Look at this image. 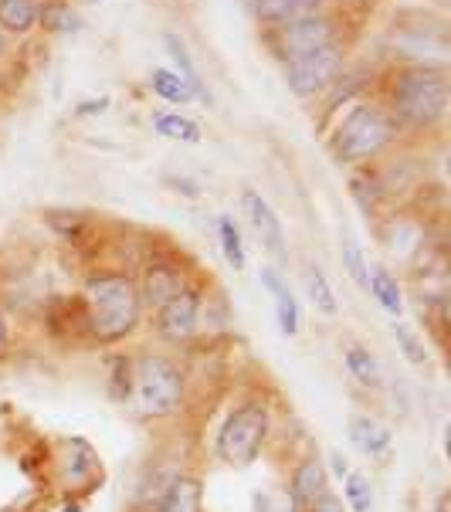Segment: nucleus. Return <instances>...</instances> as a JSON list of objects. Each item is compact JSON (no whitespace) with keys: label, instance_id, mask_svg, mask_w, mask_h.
<instances>
[{"label":"nucleus","instance_id":"obj_1","mask_svg":"<svg viewBox=\"0 0 451 512\" xmlns=\"http://www.w3.org/2000/svg\"><path fill=\"white\" fill-rule=\"evenodd\" d=\"M451 102L448 72L431 62L390 68L384 78V109L401 129H435L445 123Z\"/></svg>","mask_w":451,"mask_h":512},{"label":"nucleus","instance_id":"obj_2","mask_svg":"<svg viewBox=\"0 0 451 512\" xmlns=\"http://www.w3.org/2000/svg\"><path fill=\"white\" fill-rule=\"evenodd\" d=\"M143 295L126 275H92L85 282V312L89 329L99 343H119L140 323Z\"/></svg>","mask_w":451,"mask_h":512},{"label":"nucleus","instance_id":"obj_3","mask_svg":"<svg viewBox=\"0 0 451 512\" xmlns=\"http://www.w3.org/2000/svg\"><path fill=\"white\" fill-rule=\"evenodd\" d=\"M401 136V126L394 123V116L377 106V102H357L336 126L329 150L340 163H370L377 156H384L390 146Z\"/></svg>","mask_w":451,"mask_h":512},{"label":"nucleus","instance_id":"obj_4","mask_svg":"<svg viewBox=\"0 0 451 512\" xmlns=\"http://www.w3.org/2000/svg\"><path fill=\"white\" fill-rule=\"evenodd\" d=\"M126 401L140 418H170L184 404V373L167 357L126 363Z\"/></svg>","mask_w":451,"mask_h":512},{"label":"nucleus","instance_id":"obj_5","mask_svg":"<svg viewBox=\"0 0 451 512\" xmlns=\"http://www.w3.org/2000/svg\"><path fill=\"white\" fill-rule=\"evenodd\" d=\"M333 41H346L340 17L333 11H319V14L299 17V21L279 24V28H265V45L272 48V55L279 58L282 65L296 62L302 55H312V51L333 45Z\"/></svg>","mask_w":451,"mask_h":512},{"label":"nucleus","instance_id":"obj_6","mask_svg":"<svg viewBox=\"0 0 451 512\" xmlns=\"http://www.w3.org/2000/svg\"><path fill=\"white\" fill-rule=\"evenodd\" d=\"M268 438V407L251 401L241 404L238 411L224 421L218 435V458L231 468H248L258 458Z\"/></svg>","mask_w":451,"mask_h":512},{"label":"nucleus","instance_id":"obj_7","mask_svg":"<svg viewBox=\"0 0 451 512\" xmlns=\"http://www.w3.org/2000/svg\"><path fill=\"white\" fill-rule=\"evenodd\" d=\"M346 58H350V45H346V41H333V45L312 51V55H302L296 62L282 65L285 85H289V92L299 95V99L323 95L326 89H333V85L340 82Z\"/></svg>","mask_w":451,"mask_h":512},{"label":"nucleus","instance_id":"obj_8","mask_svg":"<svg viewBox=\"0 0 451 512\" xmlns=\"http://www.w3.org/2000/svg\"><path fill=\"white\" fill-rule=\"evenodd\" d=\"M241 211L248 214L251 228H255V234L262 238V245L268 255L275 258L279 265H289V245H285V228L279 221V214L272 211V204L265 201L258 190L245 187L241 190Z\"/></svg>","mask_w":451,"mask_h":512},{"label":"nucleus","instance_id":"obj_9","mask_svg":"<svg viewBox=\"0 0 451 512\" xmlns=\"http://www.w3.org/2000/svg\"><path fill=\"white\" fill-rule=\"evenodd\" d=\"M197 316H201V295L194 289H180L173 299H167L156 312V333L170 343H184L194 336Z\"/></svg>","mask_w":451,"mask_h":512},{"label":"nucleus","instance_id":"obj_10","mask_svg":"<svg viewBox=\"0 0 451 512\" xmlns=\"http://www.w3.org/2000/svg\"><path fill=\"white\" fill-rule=\"evenodd\" d=\"M319 11H326V0H251V14L262 28H279Z\"/></svg>","mask_w":451,"mask_h":512},{"label":"nucleus","instance_id":"obj_11","mask_svg":"<svg viewBox=\"0 0 451 512\" xmlns=\"http://www.w3.org/2000/svg\"><path fill=\"white\" fill-rule=\"evenodd\" d=\"M262 285L268 292H272L275 299V319H279V333L282 336H296L299 333V302L292 289L285 285V279L279 275V268L275 265H265L262 268Z\"/></svg>","mask_w":451,"mask_h":512},{"label":"nucleus","instance_id":"obj_12","mask_svg":"<svg viewBox=\"0 0 451 512\" xmlns=\"http://www.w3.org/2000/svg\"><path fill=\"white\" fill-rule=\"evenodd\" d=\"M41 0H0V34L4 38H28L38 31Z\"/></svg>","mask_w":451,"mask_h":512},{"label":"nucleus","instance_id":"obj_13","mask_svg":"<svg viewBox=\"0 0 451 512\" xmlns=\"http://www.w3.org/2000/svg\"><path fill=\"white\" fill-rule=\"evenodd\" d=\"M350 441L363 451V455H370V458H384V455H390V445H394V435H390V431H387L380 421H374V418H363V414H357V418H350Z\"/></svg>","mask_w":451,"mask_h":512},{"label":"nucleus","instance_id":"obj_14","mask_svg":"<svg viewBox=\"0 0 451 512\" xmlns=\"http://www.w3.org/2000/svg\"><path fill=\"white\" fill-rule=\"evenodd\" d=\"M323 492H326V468L319 465V458H306L296 468V475H292V502H296V509H309Z\"/></svg>","mask_w":451,"mask_h":512},{"label":"nucleus","instance_id":"obj_15","mask_svg":"<svg viewBox=\"0 0 451 512\" xmlns=\"http://www.w3.org/2000/svg\"><path fill=\"white\" fill-rule=\"evenodd\" d=\"M201 499H204L201 482L180 475V479H173L167 485V492H163L160 502L150 512H201Z\"/></svg>","mask_w":451,"mask_h":512},{"label":"nucleus","instance_id":"obj_16","mask_svg":"<svg viewBox=\"0 0 451 512\" xmlns=\"http://www.w3.org/2000/svg\"><path fill=\"white\" fill-rule=\"evenodd\" d=\"M163 45H167L170 58H173V65H177L173 72H177V75L190 85V89H194L197 99L211 106V92H207V85L201 82V72H197V65H194V58H190V51H187L184 41H180L177 34H163Z\"/></svg>","mask_w":451,"mask_h":512},{"label":"nucleus","instance_id":"obj_17","mask_svg":"<svg viewBox=\"0 0 451 512\" xmlns=\"http://www.w3.org/2000/svg\"><path fill=\"white\" fill-rule=\"evenodd\" d=\"M180 289H184V279H180V268H170V265H150L146 268V285L143 292L150 302L163 306L167 299H173Z\"/></svg>","mask_w":451,"mask_h":512},{"label":"nucleus","instance_id":"obj_18","mask_svg":"<svg viewBox=\"0 0 451 512\" xmlns=\"http://www.w3.org/2000/svg\"><path fill=\"white\" fill-rule=\"evenodd\" d=\"M346 370H350V377L357 380L360 387H370L377 390L380 384H384V370H380V363L374 353L367 350V346H357L353 343L350 350H346Z\"/></svg>","mask_w":451,"mask_h":512},{"label":"nucleus","instance_id":"obj_19","mask_svg":"<svg viewBox=\"0 0 451 512\" xmlns=\"http://www.w3.org/2000/svg\"><path fill=\"white\" fill-rule=\"evenodd\" d=\"M150 89H153V95H160L163 102H173V106H187V102L197 99L194 89H190V85L173 72V68H153Z\"/></svg>","mask_w":451,"mask_h":512},{"label":"nucleus","instance_id":"obj_20","mask_svg":"<svg viewBox=\"0 0 451 512\" xmlns=\"http://www.w3.org/2000/svg\"><path fill=\"white\" fill-rule=\"evenodd\" d=\"M367 292L374 295V299L384 306L390 316H401L404 312V295H401V285H397L394 275L387 272V268H374V272L367 275Z\"/></svg>","mask_w":451,"mask_h":512},{"label":"nucleus","instance_id":"obj_21","mask_svg":"<svg viewBox=\"0 0 451 512\" xmlns=\"http://www.w3.org/2000/svg\"><path fill=\"white\" fill-rule=\"evenodd\" d=\"M302 285H306L309 302L323 312V316H336V312H340V302H336V295H333V289H329V282H326V275L319 265L309 262L306 268H302Z\"/></svg>","mask_w":451,"mask_h":512},{"label":"nucleus","instance_id":"obj_22","mask_svg":"<svg viewBox=\"0 0 451 512\" xmlns=\"http://www.w3.org/2000/svg\"><path fill=\"white\" fill-rule=\"evenodd\" d=\"M153 129L160 136H167V140H177V143H201V126L187 116H177V112H156Z\"/></svg>","mask_w":451,"mask_h":512},{"label":"nucleus","instance_id":"obj_23","mask_svg":"<svg viewBox=\"0 0 451 512\" xmlns=\"http://www.w3.org/2000/svg\"><path fill=\"white\" fill-rule=\"evenodd\" d=\"M38 28H45L51 34L78 31V14L72 11V4H68V0H41Z\"/></svg>","mask_w":451,"mask_h":512},{"label":"nucleus","instance_id":"obj_24","mask_svg":"<svg viewBox=\"0 0 451 512\" xmlns=\"http://www.w3.org/2000/svg\"><path fill=\"white\" fill-rule=\"evenodd\" d=\"M340 258H343V268H346V275L353 279V285L367 292V275H370V268H367V258H363L360 241L353 238L350 231H346V234H343V241H340Z\"/></svg>","mask_w":451,"mask_h":512},{"label":"nucleus","instance_id":"obj_25","mask_svg":"<svg viewBox=\"0 0 451 512\" xmlns=\"http://www.w3.org/2000/svg\"><path fill=\"white\" fill-rule=\"evenodd\" d=\"M218 238H221V251H224V258H228V265L234 268V272H241L245 268V245H241V231H238V224H234V218H218Z\"/></svg>","mask_w":451,"mask_h":512},{"label":"nucleus","instance_id":"obj_26","mask_svg":"<svg viewBox=\"0 0 451 512\" xmlns=\"http://www.w3.org/2000/svg\"><path fill=\"white\" fill-rule=\"evenodd\" d=\"M343 496H346V506L353 512H374V485L363 472H350L343 479Z\"/></svg>","mask_w":451,"mask_h":512},{"label":"nucleus","instance_id":"obj_27","mask_svg":"<svg viewBox=\"0 0 451 512\" xmlns=\"http://www.w3.org/2000/svg\"><path fill=\"white\" fill-rule=\"evenodd\" d=\"M394 340L414 367H424V363H428V350H424V343L418 340V333H411L404 323H394Z\"/></svg>","mask_w":451,"mask_h":512},{"label":"nucleus","instance_id":"obj_28","mask_svg":"<svg viewBox=\"0 0 451 512\" xmlns=\"http://www.w3.org/2000/svg\"><path fill=\"white\" fill-rule=\"evenodd\" d=\"M306 512H346V509H343V499H340V496H333V492L326 489L323 496L312 502V506H309Z\"/></svg>","mask_w":451,"mask_h":512},{"label":"nucleus","instance_id":"obj_29","mask_svg":"<svg viewBox=\"0 0 451 512\" xmlns=\"http://www.w3.org/2000/svg\"><path fill=\"white\" fill-rule=\"evenodd\" d=\"M109 106V99H89V102H82V106L75 109V116H92V112H106Z\"/></svg>","mask_w":451,"mask_h":512},{"label":"nucleus","instance_id":"obj_30","mask_svg":"<svg viewBox=\"0 0 451 512\" xmlns=\"http://www.w3.org/2000/svg\"><path fill=\"white\" fill-rule=\"evenodd\" d=\"M333 472L340 475V479H346V475H350V462H346L343 455H333Z\"/></svg>","mask_w":451,"mask_h":512},{"label":"nucleus","instance_id":"obj_31","mask_svg":"<svg viewBox=\"0 0 451 512\" xmlns=\"http://www.w3.org/2000/svg\"><path fill=\"white\" fill-rule=\"evenodd\" d=\"M7 353V319H4V312H0V357Z\"/></svg>","mask_w":451,"mask_h":512},{"label":"nucleus","instance_id":"obj_32","mask_svg":"<svg viewBox=\"0 0 451 512\" xmlns=\"http://www.w3.org/2000/svg\"><path fill=\"white\" fill-rule=\"evenodd\" d=\"M4 58H7V38L0 34V62H4Z\"/></svg>","mask_w":451,"mask_h":512},{"label":"nucleus","instance_id":"obj_33","mask_svg":"<svg viewBox=\"0 0 451 512\" xmlns=\"http://www.w3.org/2000/svg\"><path fill=\"white\" fill-rule=\"evenodd\" d=\"M343 4H360V0H343Z\"/></svg>","mask_w":451,"mask_h":512},{"label":"nucleus","instance_id":"obj_34","mask_svg":"<svg viewBox=\"0 0 451 512\" xmlns=\"http://www.w3.org/2000/svg\"><path fill=\"white\" fill-rule=\"evenodd\" d=\"M92 4H95V0H92Z\"/></svg>","mask_w":451,"mask_h":512}]
</instances>
